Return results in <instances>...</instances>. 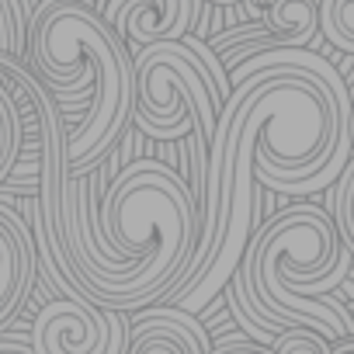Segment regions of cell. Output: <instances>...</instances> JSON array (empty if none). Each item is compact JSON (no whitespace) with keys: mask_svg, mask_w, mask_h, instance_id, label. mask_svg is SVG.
I'll return each instance as SVG.
<instances>
[{"mask_svg":"<svg viewBox=\"0 0 354 354\" xmlns=\"http://www.w3.org/2000/svg\"><path fill=\"white\" fill-rule=\"evenodd\" d=\"M344 274H351V250L340 243L330 212L295 205L254 226L243 261L223 292L240 330L264 347L285 330H313L340 344L354 333V316L326 292Z\"/></svg>","mask_w":354,"mask_h":354,"instance_id":"1","label":"cell"},{"mask_svg":"<svg viewBox=\"0 0 354 354\" xmlns=\"http://www.w3.org/2000/svg\"><path fill=\"white\" fill-rule=\"evenodd\" d=\"M101 257L118 271L108 281L87 285V302L111 313L146 309L163 302L185 271L198 219L185 181L160 160L129 163L101 198Z\"/></svg>","mask_w":354,"mask_h":354,"instance_id":"2","label":"cell"},{"mask_svg":"<svg viewBox=\"0 0 354 354\" xmlns=\"http://www.w3.org/2000/svg\"><path fill=\"white\" fill-rule=\"evenodd\" d=\"M32 73L63 97H91L84 122L63 136L66 177L91 174L136 115V70L122 39L87 0H42L28 25Z\"/></svg>","mask_w":354,"mask_h":354,"instance_id":"3","label":"cell"},{"mask_svg":"<svg viewBox=\"0 0 354 354\" xmlns=\"http://www.w3.org/2000/svg\"><path fill=\"white\" fill-rule=\"evenodd\" d=\"M136 70V125L160 142H181L192 129L216 132L223 97L209 66L185 42H156L132 53Z\"/></svg>","mask_w":354,"mask_h":354,"instance_id":"4","label":"cell"},{"mask_svg":"<svg viewBox=\"0 0 354 354\" xmlns=\"http://www.w3.org/2000/svg\"><path fill=\"white\" fill-rule=\"evenodd\" d=\"M122 313L97 309L87 299H53L35 313L32 354H122Z\"/></svg>","mask_w":354,"mask_h":354,"instance_id":"5","label":"cell"},{"mask_svg":"<svg viewBox=\"0 0 354 354\" xmlns=\"http://www.w3.org/2000/svg\"><path fill=\"white\" fill-rule=\"evenodd\" d=\"M91 8L125 49L139 53L156 42H181L195 25L198 0H94Z\"/></svg>","mask_w":354,"mask_h":354,"instance_id":"6","label":"cell"},{"mask_svg":"<svg viewBox=\"0 0 354 354\" xmlns=\"http://www.w3.org/2000/svg\"><path fill=\"white\" fill-rule=\"evenodd\" d=\"M122 354H212V337L195 316L174 306H153L125 326Z\"/></svg>","mask_w":354,"mask_h":354,"instance_id":"7","label":"cell"},{"mask_svg":"<svg viewBox=\"0 0 354 354\" xmlns=\"http://www.w3.org/2000/svg\"><path fill=\"white\" fill-rule=\"evenodd\" d=\"M32 281H35V240L8 205H0V326L25 306Z\"/></svg>","mask_w":354,"mask_h":354,"instance_id":"8","label":"cell"},{"mask_svg":"<svg viewBox=\"0 0 354 354\" xmlns=\"http://www.w3.org/2000/svg\"><path fill=\"white\" fill-rule=\"evenodd\" d=\"M261 21L281 49H306L319 35V0H264Z\"/></svg>","mask_w":354,"mask_h":354,"instance_id":"9","label":"cell"},{"mask_svg":"<svg viewBox=\"0 0 354 354\" xmlns=\"http://www.w3.org/2000/svg\"><path fill=\"white\" fill-rule=\"evenodd\" d=\"M319 32L340 53H354V0H319Z\"/></svg>","mask_w":354,"mask_h":354,"instance_id":"10","label":"cell"},{"mask_svg":"<svg viewBox=\"0 0 354 354\" xmlns=\"http://www.w3.org/2000/svg\"><path fill=\"white\" fill-rule=\"evenodd\" d=\"M21 118H18V108L11 104V97L0 87V185L11 177L15 163H18V153H21Z\"/></svg>","mask_w":354,"mask_h":354,"instance_id":"11","label":"cell"},{"mask_svg":"<svg viewBox=\"0 0 354 354\" xmlns=\"http://www.w3.org/2000/svg\"><path fill=\"white\" fill-rule=\"evenodd\" d=\"M271 354H333V347H330V340H323L313 330H285L274 340Z\"/></svg>","mask_w":354,"mask_h":354,"instance_id":"12","label":"cell"},{"mask_svg":"<svg viewBox=\"0 0 354 354\" xmlns=\"http://www.w3.org/2000/svg\"><path fill=\"white\" fill-rule=\"evenodd\" d=\"M0 53L18 56V59L25 53V35L18 32V21H15V11L8 0H0Z\"/></svg>","mask_w":354,"mask_h":354,"instance_id":"13","label":"cell"},{"mask_svg":"<svg viewBox=\"0 0 354 354\" xmlns=\"http://www.w3.org/2000/svg\"><path fill=\"white\" fill-rule=\"evenodd\" d=\"M212 354H271V351L254 347V344H223V347H212Z\"/></svg>","mask_w":354,"mask_h":354,"instance_id":"14","label":"cell"},{"mask_svg":"<svg viewBox=\"0 0 354 354\" xmlns=\"http://www.w3.org/2000/svg\"><path fill=\"white\" fill-rule=\"evenodd\" d=\"M333 354H354V337H347V340H340V344L333 347Z\"/></svg>","mask_w":354,"mask_h":354,"instance_id":"15","label":"cell"},{"mask_svg":"<svg viewBox=\"0 0 354 354\" xmlns=\"http://www.w3.org/2000/svg\"><path fill=\"white\" fill-rule=\"evenodd\" d=\"M0 354H32V351H25L18 344H0Z\"/></svg>","mask_w":354,"mask_h":354,"instance_id":"16","label":"cell"},{"mask_svg":"<svg viewBox=\"0 0 354 354\" xmlns=\"http://www.w3.org/2000/svg\"><path fill=\"white\" fill-rule=\"evenodd\" d=\"M8 4H11V11H15V21H18V32H21V4H25V0H8Z\"/></svg>","mask_w":354,"mask_h":354,"instance_id":"17","label":"cell"},{"mask_svg":"<svg viewBox=\"0 0 354 354\" xmlns=\"http://www.w3.org/2000/svg\"><path fill=\"white\" fill-rule=\"evenodd\" d=\"M351 91V125H347V132H351V146H354V87H347Z\"/></svg>","mask_w":354,"mask_h":354,"instance_id":"18","label":"cell"},{"mask_svg":"<svg viewBox=\"0 0 354 354\" xmlns=\"http://www.w3.org/2000/svg\"><path fill=\"white\" fill-rule=\"evenodd\" d=\"M205 4H219V8H230V4H240V0H205Z\"/></svg>","mask_w":354,"mask_h":354,"instance_id":"19","label":"cell"},{"mask_svg":"<svg viewBox=\"0 0 354 354\" xmlns=\"http://www.w3.org/2000/svg\"><path fill=\"white\" fill-rule=\"evenodd\" d=\"M87 4H94V0H87Z\"/></svg>","mask_w":354,"mask_h":354,"instance_id":"20","label":"cell"}]
</instances>
